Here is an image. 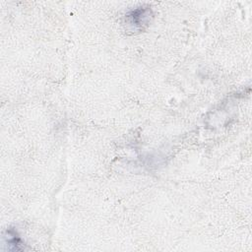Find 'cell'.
Returning <instances> with one entry per match:
<instances>
[{
	"label": "cell",
	"mask_w": 252,
	"mask_h": 252,
	"mask_svg": "<svg viewBox=\"0 0 252 252\" xmlns=\"http://www.w3.org/2000/svg\"><path fill=\"white\" fill-rule=\"evenodd\" d=\"M153 11L150 6H140L125 15L126 24L134 31L143 30L147 27L153 19Z\"/></svg>",
	"instance_id": "obj_1"
}]
</instances>
